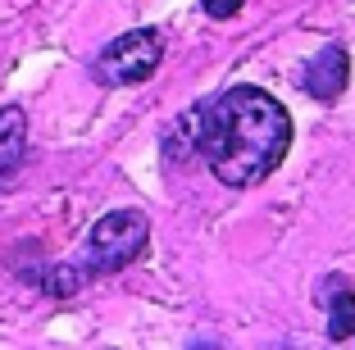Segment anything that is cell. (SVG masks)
I'll return each instance as SVG.
<instances>
[{
    "instance_id": "obj_1",
    "label": "cell",
    "mask_w": 355,
    "mask_h": 350,
    "mask_svg": "<svg viewBox=\"0 0 355 350\" xmlns=\"http://www.w3.org/2000/svg\"><path fill=\"white\" fill-rule=\"evenodd\" d=\"M292 150V114L260 87H228L209 105H196L164 132L173 164L205 159L223 186H260Z\"/></svg>"
},
{
    "instance_id": "obj_2",
    "label": "cell",
    "mask_w": 355,
    "mask_h": 350,
    "mask_svg": "<svg viewBox=\"0 0 355 350\" xmlns=\"http://www.w3.org/2000/svg\"><path fill=\"white\" fill-rule=\"evenodd\" d=\"M150 241V218L141 209H110L105 218H96L92 232H87V246H83V268L87 278H105V273H119L128 268Z\"/></svg>"
},
{
    "instance_id": "obj_3",
    "label": "cell",
    "mask_w": 355,
    "mask_h": 350,
    "mask_svg": "<svg viewBox=\"0 0 355 350\" xmlns=\"http://www.w3.org/2000/svg\"><path fill=\"white\" fill-rule=\"evenodd\" d=\"M159 60H164V32L132 28L123 37H114L92 60V78L101 87H132V82H146L150 73L159 69Z\"/></svg>"
},
{
    "instance_id": "obj_4",
    "label": "cell",
    "mask_w": 355,
    "mask_h": 350,
    "mask_svg": "<svg viewBox=\"0 0 355 350\" xmlns=\"http://www.w3.org/2000/svg\"><path fill=\"white\" fill-rule=\"evenodd\" d=\"M346 78H351V55H346L342 42H328L324 51L310 60V69H305V91L314 96V100H328L333 105L337 96L346 91Z\"/></svg>"
},
{
    "instance_id": "obj_5",
    "label": "cell",
    "mask_w": 355,
    "mask_h": 350,
    "mask_svg": "<svg viewBox=\"0 0 355 350\" xmlns=\"http://www.w3.org/2000/svg\"><path fill=\"white\" fill-rule=\"evenodd\" d=\"M23 155H28V114L19 105H5L0 110V182L19 173Z\"/></svg>"
},
{
    "instance_id": "obj_6",
    "label": "cell",
    "mask_w": 355,
    "mask_h": 350,
    "mask_svg": "<svg viewBox=\"0 0 355 350\" xmlns=\"http://www.w3.org/2000/svg\"><path fill=\"white\" fill-rule=\"evenodd\" d=\"M355 337V291L346 278L328 282V341H351Z\"/></svg>"
},
{
    "instance_id": "obj_7",
    "label": "cell",
    "mask_w": 355,
    "mask_h": 350,
    "mask_svg": "<svg viewBox=\"0 0 355 350\" xmlns=\"http://www.w3.org/2000/svg\"><path fill=\"white\" fill-rule=\"evenodd\" d=\"M83 282H87V273H83L78 264H55L51 273L42 278V287L51 291V296H73V291L83 287Z\"/></svg>"
},
{
    "instance_id": "obj_8",
    "label": "cell",
    "mask_w": 355,
    "mask_h": 350,
    "mask_svg": "<svg viewBox=\"0 0 355 350\" xmlns=\"http://www.w3.org/2000/svg\"><path fill=\"white\" fill-rule=\"evenodd\" d=\"M241 5H246V0H200V10H205L209 19H237Z\"/></svg>"
}]
</instances>
